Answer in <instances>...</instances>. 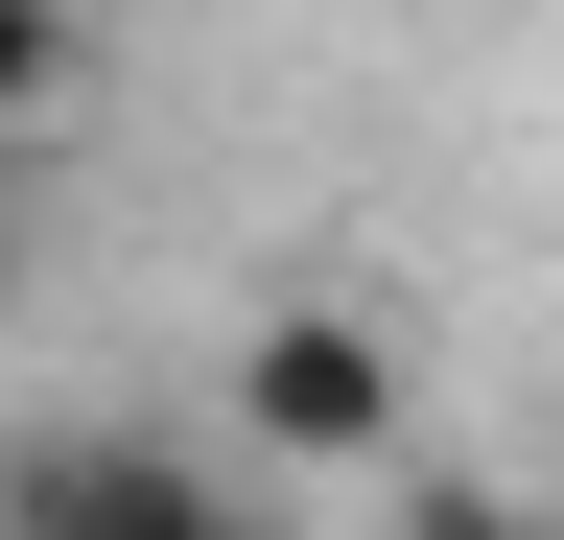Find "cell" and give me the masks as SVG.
I'll return each instance as SVG.
<instances>
[{"mask_svg":"<svg viewBox=\"0 0 564 540\" xmlns=\"http://www.w3.org/2000/svg\"><path fill=\"white\" fill-rule=\"evenodd\" d=\"M400 423H423V376H400V329L352 283H282L236 329V447L259 470H400Z\"/></svg>","mask_w":564,"mask_h":540,"instance_id":"obj_1","label":"cell"},{"mask_svg":"<svg viewBox=\"0 0 564 540\" xmlns=\"http://www.w3.org/2000/svg\"><path fill=\"white\" fill-rule=\"evenodd\" d=\"M0 540H259V494L165 423H24L0 447Z\"/></svg>","mask_w":564,"mask_h":540,"instance_id":"obj_2","label":"cell"},{"mask_svg":"<svg viewBox=\"0 0 564 540\" xmlns=\"http://www.w3.org/2000/svg\"><path fill=\"white\" fill-rule=\"evenodd\" d=\"M70 71H95V0H0V142H24Z\"/></svg>","mask_w":564,"mask_h":540,"instance_id":"obj_3","label":"cell"},{"mask_svg":"<svg viewBox=\"0 0 564 540\" xmlns=\"http://www.w3.org/2000/svg\"><path fill=\"white\" fill-rule=\"evenodd\" d=\"M400 540H564L541 494H494V470H447V494H400Z\"/></svg>","mask_w":564,"mask_h":540,"instance_id":"obj_4","label":"cell"}]
</instances>
